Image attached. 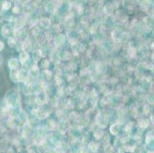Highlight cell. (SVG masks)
Segmentation results:
<instances>
[{"label":"cell","instance_id":"cell-1","mask_svg":"<svg viewBox=\"0 0 154 153\" xmlns=\"http://www.w3.org/2000/svg\"><path fill=\"white\" fill-rule=\"evenodd\" d=\"M17 65H18V61H16V60L12 59L9 61V67H10V68H12V69L16 68Z\"/></svg>","mask_w":154,"mask_h":153},{"label":"cell","instance_id":"cell-2","mask_svg":"<svg viewBox=\"0 0 154 153\" xmlns=\"http://www.w3.org/2000/svg\"><path fill=\"white\" fill-rule=\"evenodd\" d=\"M98 146L96 144V143H91V144L89 145V148L91 149V151L92 152H96L97 149H98Z\"/></svg>","mask_w":154,"mask_h":153},{"label":"cell","instance_id":"cell-3","mask_svg":"<svg viewBox=\"0 0 154 153\" xmlns=\"http://www.w3.org/2000/svg\"><path fill=\"white\" fill-rule=\"evenodd\" d=\"M20 58H21V61H23V62H24L25 60H27L28 58H29V56H28V55L26 54V53H22L20 55Z\"/></svg>","mask_w":154,"mask_h":153},{"label":"cell","instance_id":"cell-4","mask_svg":"<svg viewBox=\"0 0 154 153\" xmlns=\"http://www.w3.org/2000/svg\"><path fill=\"white\" fill-rule=\"evenodd\" d=\"M11 7V3L10 2H4L3 5H2V9H4V10H7V9H9V8Z\"/></svg>","mask_w":154,"mask_h":153},{"label":"cell","instance_id":"cell-5","mask_svg":"<svg viewBox=\"0 0 154 153\" xmlns=\"http://www.w3.org/2000/svg\"><path fill=\"white\" fill-rule=\"evenodd\" d=\"M115 127H116V125H113V126L110 128V131L112 132V133H113V135H116V133H118V129H117V128L115 129Z\"/></svg>","mask_w":154,"mask_h":153},{"label":"cell","instance_id":"cell-6","mask_svg":"<svg viewBox=\"0 0 154 153\" xmlns=\"http://www.w3.org/2000/svg\"><path fill=\"white\" fill-rule=\"evenodd\" d=\"M2 48H3V44H2V43L0 41V51H1Z\"/></svg>","mask_w":154,"mask_h":153}]
</instances>
